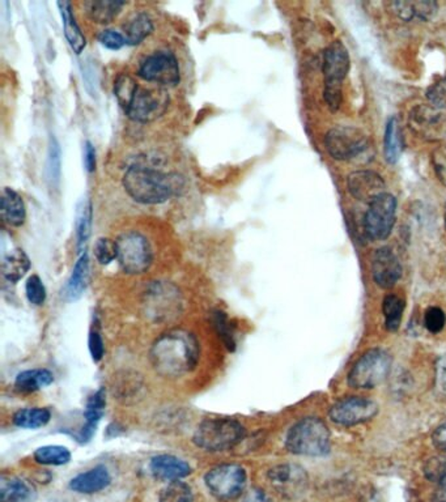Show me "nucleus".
<instances>
[{
  "mask_svg": "<svg viewBox=\"0 0 446 502\" xmlns=\"http://www.w3.org/2000/svg\"><path fill=\"white\" fill-rule=\"evenodd\" d=\"M153 26L152 19L146 12H138L134 16L130 17L127 20L125 25H123V32H125V38L127 45H139L143 43L150 34H152Z\"/></svg>",
  "mask_w": 446,
  "mask_h": 502,
  "instance_id": "28",
  "label": "nucleus"
},
{
  "mask_svg": "<svg viewBox=\"0 0 446 502\" xmlns=\"http://www.w3.org/2000/svg\"><path fill=\"white\" fill-rule=\"evenodd\" d=\"M35 489L28 480L19 477H2L0 500L2 502H32Z\"/></svg>",
  "mask_w": 446,
  "mask_h": 502,
  "instance_id": "22",
  "label": "nucleus"
},
{
  "mask_svg": "<svg viewBox=\"0 0 446 502\" xmlns=\"http://www.w3.org/2000/svg\"><path fill=\"white\" fill-rule=\"evenodd\" d=\"M392 8L404 22H428L436 16L439 5L433 2H395L392 3Z\"/></svg>",
  "mask_w": 446,
  "mask_h": 502,
  "instance_id": "25",
  "label": "nucleus"
},
{
  "mask_svg": "<svg viewBox=\"0 0 446 502\" xmlns=\"http://www.w3.org/2000/svg\"><path fill=\"white\" fill-rule=\"evenodd\" d=\"M150 472L156 480L170 483L189 477L193 468L181 458L172 454H159L150 460Z\"/></svg>",
  "mask_w": 446,
  "mask_h": 502,
  "instance_id": "19",
  "label": "nucleus"
},
{
  "mask_svg": "<svg viewBox=\"0 0 446 502\" xmlns=\"http://www.w3.org/2000/svg\"><path fill=\"white\" fill-rule=\"evenodd\" d=\"M94 258L102 265H111L118 258L117 244L111 238L100 237L94 244Z\"/></svg>",
  "mask_w": 446,
  "mask_h": 502,
  "instance_id": "40",
  "label": "nucleus"
},
{
  "mask_svg": "<svg viewBox=\"0 0 446 502\" xmlns=\"http://www.w3.org/2000/svg\"><path fill=\"white\" fill-rule=\"evenodd\" d=\"M432 439L433 445L446 453V421L437 428L435 433H433Z\"/></svg>",
  "mask_w": 446,
  "mask_h": 502,
  "instance_id": "49",
  "label": "nucleus"
},
{
  "mask_svg": "<svg viewBox=\"0 0 446 502\" xmlns=\"http://www.w3.org/2000/svg\"><path fill=\"white\" fill-rule=\"evenodd\" d=\"M402 152H403V139H402V132L400 122L397 118H390L388 125L385 129V137H383V155H385V160L389 164H397L401 159Z\"/></svg>",
  "mask_w": 446,
  "mask_h": 502,
  "instance_id": "31",
  "label": "nucleus"
},
{
  "mask_svg": "<svg viewBox=\"0 0 446 502\" xmlns=\"http://www.w3.org/2000/svg\"><path fill=\"white\" fill-rule=\"evenodd\" d=\"M433 169L440 181L446 186V144L439 147L432 155Z\"/></svg>",
  "mask_w": 446,
  "mask_h": 502,
  "instance_id": "46",
  "label": "nucleus"
},
{
  "mask_svg": "<svg viewBox=\"0 0 446 502\" xmlns=\"http://www.w3.org/2000/svg\"><path fill=\"white\" fill-rule=\"evenodd\" d=\"M427 99L437 111L446 109V76L428 88Z\"/></svg>",
  "mask_w": 446,
  "mask_h": 502,
  "instance_id": "44",
  "label": "nucleus"
},
{
  "mask_svg": "<svg viewBox=\"0 0 446 502\" xmlns=\"http://www.w3.org/2000/svg\"><path fill=\"white\" fill-rule=\"evenodd\" d=\"M247 481V469L238 463L218 465L205 475L207 489L221 502H232L240 498Z\"/></svg>",
  "mask_w": 446,
  "mask_h": 502,
  "instance_id": "11",
  "label": "nucleus"
},
{
  "mask_svg": "<svg viewBox=\"0 0 446 502\" xmlns=\"http://www.w3.org/2000/svg\"><path fill=\"white\" fill-rule=\"evenodd\" d=\"M424 475L428 480L446 488V456L431 458L424 465Z\"/></svg>",
  "mask_w": 446,
  "mask_h": 502,
  "instance_id": "38",
  "label": "nucleus"
},
{
  "mask_svg": "<svg viewBox=\"0 0 446 502\" xmlns=\"http://www.w3.org/2000/svg\"><path fill=\"white\" fill-rule=\"evenodd\" d=\"M92 229V203L90 199H82L76 212V242L79 253L82 254L85 245L90 240Z\"/></svg>",
  "mask_w": 446,
  "mask_h": 502,
  "instance_id": "35",
  "label": "nucleus"
},
{
  "mask_svg": "<svg viewBox=\"0 0 446 502\" xmlns=\"http://www.w3.org/2000/svg\"><path fill=\"white\" fill-rule=\"evenodd\" d=\"M122 185L135 202L156 206L182 194L186 179L177 171L162 170L146 161H135L123 174Z\"/></svg>",
  "mask_w": 446,
  "mask_h": 502,
  "instance_id": "1",
  "label": "nucleus"
},
{
  "mask_svg": "<svg viewBox=\"0 0 446 502\" xmlns=\"http://www.w3.org/2000/svg\"><path fill=\"white\" fill-rule=\"evenodd\" d=\"M3 276L7 282L17 283L31 270V261L23 249H14L3 259Z\"/></svg>",
  "mask_w": 446,
  "mask_h": 502,
  "instance_id": "30",
  "label": "nucleus"
},
{
  "mask_svg": "<svg viewBox=\"0 0 446 502\" xmlns=\"http://www.w3.org/2000/svg\"><path fill=\"white\" fill-rule=\"evenodd\" d=\"M325 147L334 160L350 161L369 149V139L356 127L338 126L327 131Z\"/></svg>",
  "mask_w": 446,
  "mask_h": 502,
  "instance_id": "12",
  "label": "nucleus"
},
{
  "mask_svg": "<svg viewBox=\"0 0 446 502\" xmlns=\"http://www.w3.org/2000/svg\"><path fill=\"white\" fill-rule=\"evenodd\" d=\"M372 275L378 286L383 289L393 288L401 279L402 265L400 259L390 247H380L374 253L372 261Z\"/></svg>",
  "mask_w": 446,
  "mask_h": 502,
  "instance_id": "17",
  "label": "nucleus"
},
{
  "mask_svg": "<svg viewBox=\"0 0 446 502\" xmlns=\"http://www.w3.org/2000/svg\"><path fill=\"white\" fill-rule=\"evenodd\" d=\"M446 323V315L444 310L431 306L424 314V326L431 333H439L442 332Z\"/></svg>",
  "mask_w": 446,
  "mask_h": 502,
  "instance_id": "43",
  "label": "nucleus"
},
{
  "mask_svg": "<svg viewBox=\"0 0 446 502\" xmlns=\"http://www.w3.org/2000/svg\"><path fill=\"white\" fill-rule=\"evenodd\" d=\"M96 150H94V147L92 146L91 141H87L85 143V150H84V165L85 169L90 171L96 170Z\"/></svg>",
  "mask_w": 446,
  "mask_h": 502,
  "instance_id": "47",
  "label": "nucleus"
},
{
  "mask_svg": "<svg viewBox=\"0 0 446 502\" xmlns=\"http://www.w3.org/2000/svg\"><path fill=\"white\" fill-rule=\"evenodd\" d=\"M114 94L130 120L150 123L165 114L170 94L159 85H141L131 73H120L114 82Z\"/></svg>",
  "mask_w": 446,
  "mask_h": 502,
  "instance_id": "3",
  "label": "nucleus"
},
{
  "mask_svg": "<svg viewBox=\"0 0 446 502\" xmlns=\"http://www.w3.org/2000/svg\"><path fill=\"white\" fill-rule=\"evenodd\" d=\"M118 258L123 273L141 275L150 270L153 263V249L146 235L130 229L121 233L117 240Z\"/></svg>",
  "mask_w": 446,
  "mask_h": 502,
  "instance_id": "8",
  "label": "nucleus"
},
{
  "mask_svg": "<svg viewBox=\"0 0 446 502\" xmlns=\"http://www.w3.org/2000/svg\"><path fill=\"white\" fill-rule=\"evenodd\" d=\"M88 277H90V256L84 251L76 262L69 282H67L66 289H64V296L67 300L76 301L82 296L87 289Z\"/></svg>",
  "mask_w": 446,
  "mask_h": 502,
  "instance_id": "26",
  "label": "nucleus"
},
{
  "mask_svg": "<svg viewBox=\"0 0 446 502\" xmlns=\"http://www.w3.org/2000/svg\"><path fill=\"white\" fill-rule=\"evenodd\" d=\"M244 502H273L267 493L261 488H252L245 495Z\"/></svg>",
  "mask_w": 446,
  "mask_h": 502,
  "instance_id": "48",
  "label": "nucleus"
},
{
  "mask_svg": "<svg viewBox=\"0 0 446 502\" xmlns=\"http://www.w3.org/2000/svg\"><path fill=\"white\" fill-rule=\"evenodd\" d=\"M106 409V391L105 388H100L93 394L90 395L85 404L84 410V424L78 433L75 434L76 441L79 444L85 445L93 439L102 421L103 413Z\"/></svg>",
  "mask_w": 446,
  "mask_h": 502,
  "instance_id": "18",
  "label": "nucleus"
},
{
  "mask_svg": "<svg viewBox=\"0 0 446 502\" xmlns=\"http://www.w3.org/2000/svg\"><path fill=\"white\" fill-rule=\"evenodd\" d=\"M58 7L61 11L62 20H63L64 35L69 41L71 49L76 54H81L85 45H87V40H85L84 34H82L75 16H73V5L70 2H59Z\"/></svg>",
  "mask_w": 446,
  "mask_h": 502,
  "instance_id": "27",
  "label": "nucleus"
},
{
  "mask_svg": "<svg viewBox=\"0 0 446 502\" xmlns=\"http://www.w3.org/2000/svg\"><path fill=\"white\" fill-rule=\"evenodd\" d=\"M25 294L32 305L41 306L45 304L47 296L46 288L38 275H32V276L26 280Z\"/></svg>",
  "mask_w": 446,
  "mask_h": 502,
  "instance_id": "42",
  "label": "nucleus"
},
{
  "mask_svg": "<svg viewBox=\"0 0 446 502\" xmlns=\"http://www.w3.org/2000/svg\"><path fill=\"white\" fill-rule=\"evenodd\" d=\"M126 5V2H118V0H93V2L84 3V7L92 22L111 24Z\"/></svg>",
  "mask_w": 446,
  "mask_h": 502,
  "instance_id": "29",
  "label": "nucleus"
},
{
  "mask_svg": "<svg viewBox=\"0 0 446 502\" xmlns=\"http://www.w3.org/2000/svg\"><path fill=\"white\" fill-rule=\"evenodd\" d=\"M88 348H90L92 362L99 364L105 356V342H103L102 329H100L97 320H94L90 330Z\"/></svg>",
  "mask_w": 446,
  "mask_h": 502,
  "instance_id": "41",
  "label": "nucleus"
},
{
  "mask_svg": "<svg viewBox=\"0 0 446 502\" xmlns=\"http://www.w3.org/2000/svg\"><path fill=\"white\" fill-rule=\"evenodd\" d=\"M410 125L423 138H435L442 130V118L433 106L421 105L412 109Z\"/></svg>",
  "mask_w": 446,
  "mask_h": 502,
  "instance_id": "21",
  "label": "nucleus"
},
{
  "mask_svg": "<svg viewBox=\"0 0 446 502\" xmlns=\"http://www.w3.org/2000/svg\"><path fill=\"white\" fill-rule=\"evenodd\" d=\"M393 359L389 352L373 348L366 351L348 374V383L354 389H373L388 378Z\"/></svg>",
  "mask_w": 446,
  "mask_h": 502,
  "instance_id": "10",
  "label": "nucleus"
},
{
  "mask_svg": "<svg viewBox=\"0 0 446 502\" xmlns=\"http://www.w3.org/2000/svg\"><path fill=\"white\" fill-rule=\"evenodd\" d=\"M247 439V428L230 418L205 419L193 434L197 448L208 453H223L238 448Z\"/></svg>",
  "mask_w": 446,
  "mask_h": 502,
  "instance_id": "4",
  "label": "nucleus"
},
{
  "mask_svg": "<svg viewBox=\"0 0 446 502\" xmlns=\"http://www.w3.org/2000/svg\"><path fill=\"white\" fill-rule=\"evenodd\" d=\"M144 314L153 323H170L182 312L179 288L167 282H153L143 292Z\"/></svg>",
  "mask_w": 446,
  "mask_h": 502,
  "instance_id": "6",
  "label": "nucleus"
},
{
  "mask_svg": "<svg viewBox=\"0 0 446 502\" xmlns=\"http://www.w3.org/2000/svg\"><path fill=\"white\" fill-rule=\"evenodd\" d=\"M112 484V475L108 468L99 465L88 471L82 472L71 479L69 487L71 491L81 495H94L108 488Z\"/></svg>",
  "mask_w": 446,
  "mask_h": 502,
  "instance_id": "20",
  "label": "nucleus"
},
{
  "mask_svg": "<svg viewBox=\"0 0 446 502\" xmlns=\"http://www.w3.org/2000/svg\"><path fill=\"white\" fill-rule=\"evenodd\" d=\"M137 76L159 87H174L181 81L179 59L172 50H152L139 61Z\"/></svg>",
  "mask_w": 446,
  "mask_h": 502,
  "instance_id": "9",
  "label": "nucleus"
},
{
  "mask_svg": "<svg viewBox=\"0 0 446 502\" xmlns=\"http://www.w3.org/2000/svg\"><path fill=\"white\" fill-rule=\"evenodd\" d=\"M397 218V199L392 194H383L368 207L364 221L366 237L383 241L392 235Z\"/></svg>",
  "mask_w": 446,
  "mask_h": 502,
  "instance_id": "13",
  "label": "nucleus"
},
{
  "mask_svg": "<svg viewBox=\"0 0 446 502\" xmlns=\"http://www.w3.org/2000/svg\"><path fill=\"white\" fill-rule=\"evenodd\" d=\"M199 357V342L194 333L182 329L161 333L150 351L153 371L164 378H179L191 373Z\"/></svg>",
  "mask_w": 446,
  "mask_h": 502,
  "instance_id": "2",
  "label": "nucleus"
},
{
  "mask_svg": "<svg viewBox=\"0 0 446 502\" xmlns=\"http://www.w3.org/2000/svg\"><path fill=\"white\" fill-rule=\"evenodd\" d=\"M376 401L368 398L351 397L339 401L330 410L329 416L333 422L342 427H354L372 420L377 415Z\"/></svg>",
  "mask_w": 446,
  "mask_h": 502,
  "instance_id": "15",
  "label": "nucleus"
},
{
  "mask_svg": "<svg viewBox=\"0 0 446 502\" xmlns=\"http://www.w3.org/2000/svg\"><path fill=\"white\" fill-rule=\"evenodd\" d=\"M97 38L103 46L111 50H120L126 43L125 35L115 31V29H103L97 35Z\"/></svg>",
  "mask_w": 446,
  "mask_h": 502,
  "instance_id": "45",
  "label": "nucleus"
},
{
  "mask_svg": "<svg viewBox=\"0 0 446 502\" xmlns=\"http://www.w3.org/2000/svg\"><path fill=\"white\" fill-rule=\"evenodd\" d=\"M444 217H445V228H446V205H445V214H444Z\"/></svg>",
  "mask_w": 446,
  "mask_h": 502,
  "instance_id": "51",
  "label": "nucleus"
},
{
  "mask_svg": "<svg viewBox=\"0 0 446 502\" xmlns=\"http://www.w3.org/2000/svg\"><path fill=\"white\" fill-rule=\"evenodd\" d=\"M71 451L66 446L45 445L34 451V458L38 465L64 466L70 463Z\"/></svg>",
  "mask_w": 446,
  "mask_h": 502,
  "instance_id": "34",
  "label": "nucleus"
},
{
  "mask_svg": "<svg viewBox=\"0 0 446 502\" xmlns=\"http://www.w3.org/2000/svg\"><path fill=\"white\" fill-rule=\"evenodd\" d=\"M2 211L3 221L10 227H22L25 223L26 209L24 205L23 198L16 191L10 188H3L2 193Z\"/></svg>",
  "mask_w": 446,
  "mask_h": 502,
  "instance_id": "24",
  "label": "nucleus"
},
{
  "mask_svg": "<svg viewBox=\"0 0 446 502\" xmlns=\"http://www.w3.org/2000/svg\"><path fill=\"white\" fill-rule=\"evenodd\" d=\"M62 150L57 139L50 138L49 159H47V171H49L50 182L58 186L61 181Z\"/></svg>",
  "mask_w": 446,
  "mask_h": 502,
  "instance_id": "39",
  "label": "nucleus"
},
{
  "mask_svg": "<svg viewBox=\"0 0 446 502\" xmlns=\"http://www.w3.org/2000/svg\"><path fill=\"white\" fill-rule=\"evenodd\" d=\"M286 448L295 456H326L332 448L329 428L317 418L301 419L286 433Z\"/></svg>",
  "mask_w": 446,
  "mask_h": 502,
  "instance_id": "5",
  "label": "nucleus"
},
{
  "mask_svg": "<svg viewBox=\"0 0 446 502\" xmlns=\"http://www.w3.org/2000/svg\"><path fill=\"white\" fill-rule=\"evenodd\" d=\"M267 479L275 491L286 500H296L309 487L305 469L295 463H283L268 469Z\"/></svg>",
  "mask_w": 446,
  "mask_h": 502,
  "instance_id": "14",
  "label": "nucleus"
},
{
  "mask_svg": "<svg viewBox=\"0 0 446 502\" xmlns=\"http://www.w3.org/2000/svg\"><path fill=\"white\" fill-rule=\"evenodd\" d=\"M52 420V411L46 407L22 409L14 413L12 422L22 430H38L46 427Z\"/></svg>",
  "mask_w": 446,
  "mask_h": 502,
  "instance_id": "32",
  "label": "nucleus"
},
{
  "mask_svg": "<svg viewBox=\"0 0 446 502\" xmlns=\"http://www.w3.org/2000/svg\"><path fill=\"white\" fill-rule=\"evenodd\" d=\"M209 321H211L212 327L217 332L218 338L223 341L227 350L230 351V352H235L236 348H238L236 326L229 320L227 313L220 309L212 310L211 314H209Z\"/></svg>",
  "mask_w": 446,
  "mask_h": 502,
  "instance_id": "33",
  "label": "nucleus"
},
{
  "mask_svg": "<svg viewBox=\"0 0 446 502\" xmlns=\"http://www.w3.org/2000/svg\"><path fill=\"white\" fill-rule=\"evenodd\" d=\"M383 312L386 329L389 332H397L401 326L402 317H403L404 301L400 296L389 294L383 300Z\"/></svg>",
  "mask_w": 446,
  "mask_h": 502,
  "instance_id": "36",
  "label": "nucleus"
},
{
  "mask_svg": "<svg viewBox=\"0 0 446 502\" xmlns=\"http://www.w3.org/2000/svg\"><path fill=\"white\" fill-rule=\"evenodd\" d=\"M347 186L354 198L368 205L386 193L385 181L376 171L359 170L351 173L348 176Z\"/></svg>",
  "mask_w": 446,
  "mask_h": 502,
  "instance_id": "16",
  "label": "nucleus"
},
{
  "mask_svg": "<svg viewBox=\"0 0 446 502\" xmlns=\"http://www.w3.org/2000/svg\"><path fill=\"white\" fill-rule=\"evenodd\" d=\"M351 67L350 54L341 41H335L324 53L322 72L325 79L324 97L329 108L336 111L342 101V82Z\"/></svg>",
  "mask_w": 446,
  "mask_h": 502,
  "instance_id": "7",
  "label": "nucleus"
},
{
  "mask_svg": "<svg viewBox=\"0 0 446 502\" xmlns=\"http://www.w3.org/2000/svg\"><path fill=\"white\" fill-rule=\"evenodd\" d=\"M54 382V373L49 369L35 368L20 372L15 380V389L23 394L40 391Z\"/></svg>",
  "mask_w": 446,
  "mask_h": 502,
  "instance_id": "23",
  "label": "nucleus"
},
{
  "mask_svg": "<svg viewBox=\"0 0 446 502\" xmlns=\"http://www.w3.org/2000/svg\"><path fill=\"white\" fill-rule=\"evenodd\" d=\"M432 502H446V488H441L433 496Z\"/></svg>",
  "mask_w": 446,
  "mask_h": 502,
  "instance_id": "50",
  "label": "nucleus"
},
{
  "mask_svg": "<svg viewBox=\"0 0 446 502\" xmlns=\"http://www.w3.org/2000/svg\"><path fill=\"white\" fill-rule=\"evenodd\" d=\"M159 502H194L193 489L185 481H170L161 489Z\"/></svg>",
  "mask_w": 446,
  "mask_h": 502,
  "instance_id": "37",
  "label": "nucleus"
}]
</instances>
